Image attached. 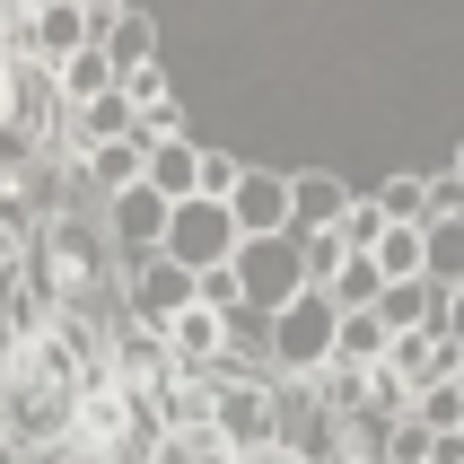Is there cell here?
<instances>
[{
    "mask_svg": "<svg viewBox=\"0 0 464 464\" xmlns=\"http://www.w3.org/2000/svg\"><path fill=\"white\" fill-rule=\"evenodd\" d=\"M272 351H281L289 368H324L342 351V307L324 298V289H307V298L281 315V342H272Z\"/></svg>",
    "mask_w": 464,
    "mask_h": 464,
    "instance_id": "obj_5",
    "label": "cell"
},
{
    "mask_svg": "<svg viewBox=\"0 0 464 464\" xmlns=\"http://www.w3.org/2000/svg\"><path fill=\"white\" fill-rule=\"evenodd\" d=\"M237 298L246 307H298L307 298V263L281 255V237H263V246H237Z\"/></svg>",
    "mask_w": 464,
    "mask_h": 464,
    "instance_id": "obj_3",
    "label": "cell"
},
{
    "mask_svg": "<svg viewBox=\"0 0 464 464\" xmlns=\"http://www.w3.org/2000/svg\"><path fill=\"white\" fill-rule=\"evenodd\" d=\"M289 193H298V228H307V237L351 228V193H342L334 176H289Z\"/></svg>",
    "mask_w": 464,
    "mask_h": 464,
    "instance_id": "obj_13",
    "label": "cell"
},
{
    "mask_svg": "<svg viewBox=\"0 0 464 464\" xmlns=\"http://www.w3.org/2000/svg\"><path fill=\"white\" fill-rule=\"evenodd\" d=\"M0 9H9V0H0Z\"/></svg>",
    "mask_w": 464,
    "mask_h": 464,
    "instance_id": "obj_24",
    "label": "cell"
},
{
    "mask_svg": "<svg viewBox=\"0 0 464 464\" xmlns=\"http://www.w3.org/2000/svg\"><path fill=\"white\" fill-rule=\"evenodd\" d=\"M105 228H114V246H123V255H167V228H176V202H167V193H150V184H131V193H114V202H105Z\"/></svg>",
    "mask_w": 464,
    "mask_h": 464,
    "instance_id": "obj_6",
    "label": "cell"
},
{
    "mask_svg": "<svg viewBox=\"0 0 464 464\" xmlns=\"http://www.w3.org/2000/svg\"><path fill=\"white\" fill-rule=\"evenodd\" d=\"M150 464H237V439L219 420H167L150 447Z\"/></svg>",
    "mask_w": 464,
    "mask_h": 464,
    "instance_id": "obj_9",
    "label": "cell"
},
{
    "mask_svg": "<svg viewBox=\"0 0 464 464\" xmlns=\"http://www.w3.org/2000/svg\"><path fill=\"white\" fill-rule=\"evenodd\" d=\"M237 219H228V202H184L176 210V228H167V255L184 263V272H228L237 263Z\"/></svg>",
    "mask_w": 464,
    "mask_h": 464,
    "instance_id": "obj_2",
    "label": "cell"
},
{
    "mask_svg": "<svg viewBox=\"0 0 464 464\" xmlns=\"http://www.w3.org/2000/svg\"><path fill=\"white\" fill-rule=\"evenodd\" d=\"M88 176H97L105 202L131 193V184H150V140H105V150H88Z\"/></svg>",
    "mask_w": 464,
    "mask_h": 464,
    "instance_id": "obj_15",
    "label": "cell"
},
{
    "mask_svg": "<svg viewBox=\"0 0 464 464\" xmlns=\"http://www.w3.org/2000/svg\"><path fill=\"white\" fill-rule=\"evenodd\" d=\"M228 219H237V237H246V246L281 237L289 219H298V193H289V176H255V167H246V184H237Z\"/></svg>",
    "mask_w": 464,
    "mask_h": 464,
    "instance_id": "obj_7",
    "label": "cell"
},
{
    "mask_svg": "<svg viewBox=\"0 0 464 464\" xmlns=\"http://www.w3.org/2000/svg\"><path fill=\"white\" fill-rule=\"evenodd\" d=\"M97 44H105V62H114V71H150V53H158V26L150 18H140V9H123V18H114V26H97Z\"/></svg>",
    "mask_w": 464,
    "mask_h": 464,
    "instance_id": "obj_16",
    "label": "cell"
},
{
    "mask_svg": "<svg viewBox=\"0 0 464 464\" xmlns=\"http://www.w3.org/2000/svg\"><path fill=\"white\" fill-rule=\"evenodd\" d=\"M105 377V351L79 315H53L44 334H26L9 351V377H0V447L18 456H62L79 430V403Z\"/></svg>",
    "mask_w": 464,
    "mask_h": 464,
    "instance_id": "obj_1",
    "label": "cell"
},
{
    "mask_svg": "<svg viewBox=\"0 0 464 464\" xmlns=\"http://www.w3.org/2000/svg\"><path fill=\"white\" fill-rule=\"evenodd\" d=\"M272 464H281V456H272Z\"/></svg>",
    "mask_w": 464,
    "mask_h": 464,
    "instance_id": "obj_25",
    "label": "cell"
},
{
    "mask_svg": "<svg viewBox=\"0 0 464 464\" xmlns=\"http://www.w3.org/2000/svg\"><path fill=\"white\" fill-rule=\"evenodd\" d=\"M71 140H79V150H105V140H140V114H131V97L114 88V97L79 105V114H71Z\"/></svg>",
    "mask_w": 464,
    "mask_h": 464,
    "instance_id": "obj_11",
    "label": "cell"
},
{
    "mask_svg": "<svg viewBox=\"0 0 464 464\" xmlns=\"http://www.w3.org/2000/svg\"><path fill=\"white\" fill-rule=\"evenodd\" d=\"M210 403H219V430H228L237 447H272V394H255V386H219Z\"/></svg>",
    "mask_w": 464,
    "mask_h": 464,
    "instance_id": "obj_14",
    "label": "cell"
},
{
    "mask_svg": "<svg viewBox=\"0 0 464 464\" xmlns=\"http://www.w3.org/2000/svg\"><path fill=\"white\" fill-rule=\"evenodd\" d=\"M158 351H167V368L202 377V368H219V351H228V315H219V307H184L176 324L158 334Z\"/></svg>",
    "mask_w": 464,
    "mask_h": 464,
    "instance_id": "obj_8",
    "label": "cell"
},
{
    "mask_svg": "<svg viewBox=\"0 0 464 464\" xmlns=\"http://www.w3.org/2000/svg\"><path fill=\"white\" fill-rule=\"evenodd\" d=\"M184 307H202V272H184L176 255H150L140 272H131V315H140L150 334H167Z\"/></svg>",
    "mask_w": 464,
    "mask_h": 464,
    "instance_id": "obj_4",
    "label": "cell"
},
{
    "mask_svg": "<svg viewBox=\"0 0 464 464\" xmlns=\"http://www.w3.org/2000/svg\"><path fill=\"white\" fill-rule=\"evenodd\" d=\"M26 263H35V228L18 219V202H0V298L26 281Z\"/></svg>",
    "mask_w": 464,
    "mask_h": 464,
    "instance_id": "obj_18",
    "label": "cell"
},
{
    "mask_svg": "<svg viewBox=\"0 0 464 464\" xmlns=\"http://www.w3.org/2000/svg\"><path fill=\"white\" fill-rule=\"evenodd\" d=\"M420 430H439V439H456V430H464V394H456V377L420 394Z\"/></svg>",
    "mask_w": 464,
    "mask_h": 464,
    "instance_id": "obj_20",
    "label": "cell"
},
{
    "mask_svg": "<svg viewBox=\"0 0 464 464\" xmlns=\"http://www.w3.org/2000/svg\"><path fill=\"white\" fill-rule=\"evenodd\" d=\"M9 351H18V324H9V307H0V377H9Z\"/></svg>",
    "mask_w": 464,
    "mask_h": 464,
    "instance_id": "obj_22",
    "label": "cell"
},
{
    "mask_svg": "<svg viewBox=\"0 0 464 464\" xmlns=\"http://www.w3.org/2000/svg\"><path fill=\"white\" fill-rule=\"evenodd\" d=\"M368 210H377L386 228H430V219H439V210H430V184H412V176H394Z\"/></svg>",
    "mask_w": 464,
    "mask_h": 464,
    "instance_id": "obj_17",
    "label": "cell"
},
{
    "mask_svg": "<svg viewBox=\"0 0 464 464\" xmlns=\"http://www.w3.org/2000/svg\"><path fill=\"white\" fill-rule=\"evenodd\" d=\"M150 193H167V202H202V150L184 140V131H167V140H150Z\"/></svg>",
    "mask_w": 464,
    "mask_h": 464,
    "instance_id": "obj_10",
    "label": "cell"
},
{
    "mask_svg": "<svg viewBox=\"0 0 464 464\" xmlns=\"http://www.w3.org/2000/svg\"><path fill=\"white\" fill-rule=\"evenodd\" d=\"M420 246H430V281H456L464 289V210H456V219H430Z\"/></svg>",
    "mask_w": 464,
    "mask_h": 464,
    "instance_id": "obj_19",
    "label": "cell"
},
{
    "mask_svg": "<svg viewBox=\"0 0 464 464\" xmlns=\"http://www.w3.org/2000/svg\"><path fill=\"white\" fill-rule=\"evenodd\" d=\"M456 394H464V360H456Z\"/></svg>",
    "mask_w": 464,
    "mask_h": 464,
    "instance_id": "obj_23",
    "label": "cell"
},
{
    "mask_svg": "<svg viewBox=\"0 0 464 464\" xmlns=\"http://www.w3.org/2000/svg\"><path fill=\"white\" fill-rule=\"evenodd\" d=\"M53 88H62V105H97V97H114V88H123V71H114V62H105V44H88L79 53V62H62V71H53Z\"/></svg>",
    "mask_w": 464,
    "mask_h": 464,
    "instance_id": "obj_12",
    "label": "cell"
},
{
    "mask_svg": "<svg viewBox=\"0 0 464 464\" xmlns=\"http://www.w3.org/2000/svg\"><path fill=\"white\" fill-rule=\"evenodd\" d=\"M439 334H447V351H456V360H464V289H456V298H447V315H439Z\"/></svg>",
    "mask_w": 464,
    "mask_h": 464,
    "instance_id": "obj_21",
    "label": "cell"
}]
</instances>
